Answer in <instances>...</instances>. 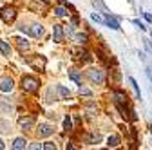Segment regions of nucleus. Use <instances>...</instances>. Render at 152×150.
Here are the masks:
<instances>
[{"label":"nucleus","instance_id":"f257e3e1","mask_svg":"<svg viewBox=\"0 0 152 150\" xmlns=\"http://www.w3.org/2000/svg\"><path fill=\"white\" fill-rule=\"evenodd\" d=\"M22 89L26 92L34 94V92H38V89H40V82H38L34 76H24L22 78Z\"/></svg>","mask_w":152,"mask_h":150},{"label":"nucleus","instance_id":"f03ea898","mask_svg":"<svg viewBox=\"0 0 152 150\" xmlns=\"http://www.w3.org/2000/svg\"><path fill=\"white\" fill-rule=\"evenodd\" d=\"M87 76H89V80L94 82V83H103V82H105V74H103V71H100V69H89V71H87Z\"/></svg>","mask_w":152,"mask_h":150},{"label":"nucleus","instance_id":"7ed1b4c3","mask_svg":"<svg viewBox=\"0 0 152 150\" xmlns=\"http://www.w3.org/2000/svg\"><path fill=\"white\" fill-rule=\"evenodd\" d=\"M72 56L76 62H82V63H87L92 60V56L85 51V49H72Z\"/></svg>","mask_w":152,"mask_h":150},{"label":"nucleus","instance_id":"20e7f679","mask_svg":"<svg viewBox=\"0 0 152 150\" xmlns=\"http://www.w3.org/2000/svg\"><path fill=\"white\" fill-rule=\"evenodd\" d=\"M0 16H2V20L6 22V24H9V22H13L15 18H16V9L15 7H2L0 9Z\"/></svg>","mask_w":152,"mask_h":150},{"label":"nucleus","instance_id":"39448f33","mask_svg":"<svg viewBox=\"0 0 152 150\" xmlns=\"http://www.w3.org/2000/svg\"><path fill=\"white\" fill-rule=\"evenodd\" d=\"M27 63L33 65L36 71H44L45 69V58H44V56H34V58H29Z\"/></svg>","mask_w":152,"mask_h":150},{"label":"nucleus","instance_id":"423d86ee","mask_svg":"<svg viewBox=\"0 0 152 150\" xmlns=\"http://www.w3.org/2000/svg\"><path fill=\"white\" fill-rule=\"evenodd\" d=\"M27 33H29L31 36H34V38H40V36L45 34V29H44V25H40V24H34V25H31V27L27 29Z\"/></svg>","mask_w":152,"mask_h":150},{"label":"nucleus","instance_id":"0eeeda50","mask_svg":"<svg viewBox=\"0 0 152 150\" xmlns=\"http://www.w3.org/2000/svg\"><path fill=\"white\" fill-rule=\"evenodd\" d=\"M53 127L51 125H47V123H44V125H40V127H38V136H40V138H47V136H51L53 134Z\"/></svg>","mask_w":152,"mask_h":150},{"label":"nucleus","instance_id":"6e6552de","mask_svg":"<svg viewBox=\"0 0 152 150\" xmlns=\"http://www.w3.org/2000/svg\"><path fill=\"white\" fill-rule=\"evenodd\" d=\"M0 90L2 92H11L13 90V80L11 78H2L0 80Z\"/></svg>","mask_w":152,"mask_h":150},{"label":"nucleus","instance_id":"1a4fd4ad","mask_svg":"<svg viewBox=\"0 0 152 150\" xmlns=\"http://www.w3.org/2000/svg\"><path fill=\"white\" fill-rule=\"evenodd\" d=\"M114 100H116V105H118V107L127 105V94H125V92H121V90H116V92H114Z\"/></svg>","mask_w":152,"mask_h":150},{"label":"nucleus","instance_id":"9d476101","mask_svg":"<svg viewBox=\"0 0 152 150\" xmlns=\"http://www.w3.org/2000/svg\"><path fill=\"white\" fill-rule=\"evenodd\" d=\"M53 33H54V42H62L64 40V25H60V24H56L54 27H53Z\"/></svg>","mask_w":152,"mask_h":150},{"label":"nucleus","instance_id":"9b49d317","mask_svg":"<svg viewBox=\"0 0 152 150\" xmlns=\"http://www.w3.org/2000/svg\"><path fill=\"white\" fill-rule=\"evenodd\" d=\"M18 125H20L24 130H29L34 125V119L33 118H20V119H18Z\"/></svg>","mask_w":152,"mask_h":150},{"label":"nucleus","instance_id":"f8f14e48","mask_svg":"<svg viewBox=\"0 0 152 150\" xmlns=\"http://www.w3.org/2000/svg\"><path fill=\"white\" fill-rule=\"evenodd\" d=\"M105 25H109L110 29H116V31H118V29H121V27H120V22L116 20V18H112L110 15H109V16H105Z\"/></svg>","mask_w":152,"mask_h":150},{"label":"nucleus","instance_id":"ddd939ff","mask_svg":"<svg viewBox=\"0 0 152 150\" xmlns=\"http://www.w3.org/2000/svg\"><path fill=\"white\" fill-rule=\"evenodd\" d=\"M26 146H27V141H26L24 138H16L15 143H13V148H15V150H24Z\"/></svg>","mask_w":152,"mask_h":150},{"label":"nucleus","instance_id":"4468645a","mask_svg":"<svg viewBox=\"0 0 152 150\" xmlns=\"http://www.w3.org/2000/svg\"><path fill=\"white\" fill-rule=\"evenodd\" d=\"M74 40L78 42V44H82V45H85L89 42V36H87V33H76L74 34Z\"/></svg>","mask_w":152,"mask_h":150},{"label":"nucleus","instance_id":"2eb2a0df","mask_svg":"<svg viewBox=\"0 0 152 150\" xmlns=\"http://www.w3.org/2000/svg\"><path fill=\"white\" fill-rule=\"evenodd\" d=\"M15 42H16V47L20 49V51H27V49H29V42H27L26 38H16Z\"/></svg>","mask_w":152,"mask_h":150},{"label":"nucleus","instance_id":"dca6fc26","mask_svg":"<svg viewBox=\"0 0 152 150\" xmlns=\"http://www.w3.org/2000/svg\"><path fill=\"white\" fill-rule=\"evenodd\" d=\"M69 78H71L72 82H76L78 85H82V74H80L78 71H69Z\"/></svg>","mask_w":152,"mask_h":150},{"label":"nucleus","instance_id":"f3484780","mask_svg":"<svg viewBox=\"0 0 152 150\" xmlns=\"http://www.w3.org/2000/svg\"><path fill=\"white\" fill-rule=\"evenodd\" d=\"M120 145V136H109V139H107V146H110V148H114V146H118Z\"/></svg>","mask_w":152,"mask_h":150},{"label":"nucleus","instance_id":"a211bd4d","mask_svg":"<svg viewBox=\"0 0 152 150\" xmlns=\"http://www.w3.org/2000/svg\"><path fill=\"white\" fill-rule=\"evenodd\" d=\"M54 15H56V16H60V18H64V16H67V15H69V11H67V7H65V6H58V7L54 9Z\"/></svg>","mask_w":152,"mask_h":150},{"label":"nucleus","instance_id":"6ab92c4d","mask_svg":"<svg viewBox=\"0 0 152 150\" xmlns=\"http://www.w3.org/2000/svg\"><path fill=\"white\" fill-rule=\"evenodd\" d=\"M0 52H2L4 56H9V54H11V47H9V44L0 42Z\"/></svg>","mask_w":152,"mask_h":150},{"label":"nucleus","instance_id":"aec40b11","mask_svg":"<svg viewBox=\"0 0 152 150\" xmlns=\"http://www.w3.org/2000/svg\"><path fill=\"white\" fill-rule=\"evenodd\" d=\"M129 82H130L132 89H134V92H136V98H138V100H141V92H140V87H138L136 80H134V78H129Z\"/></svg>","mask_w":152,"mask_h":150},{"label":"nucleus","instance_id":"412c9836","mask_svg":"<svg viewBox=\"0 0 152 150\" xmlns=\"http://www.w3.org/2000/svg\"><path fill=\"white\" fill-rule=\"evenodd\" d=\"M64 128H65V130H72V119H71L69 114L64 118Z\"/></svg>","mask_w":152,"mask_h":150},{"label":"nucleus","instance_id":"4be33fe9","mask_svg":"<svg viewBox=\"0 0 152 150\" xmlns=\"http://www.w3.org/2000/svg\"><path fill=\"white\" fill-rule=\"evenodd\" d=\"M58 92H60V96H62V98H69V96H71L69 89H65V87H62V85H58Z\"/></svg>","mask_w":152,"mask_h":150},{"label":"nucleus","instance_id":"5701e85b","mask_svg":"<svg viewBox=\"0 0 152 150\" xmlns=\"http://www.w3.org/2000/svg\"><path fill=\"white\" fill-rule=\"evenodd\" d=\"M98 141H100V134H92V136L87 138V143H89V145H96Z\"/></svg>","mask_w":152,"mask_h":150},{"label":"nucleus","instance_id":"b1692460","mask_svg":"<svg viewBox=\"0 0 152 150\" xmlns=\"http://www.w3.org/2000/svg\"><path fill=\"white\" fill-rule=\"evenodd\" d=\"M91 18H92V20H96V22H100V24H105V18L102 15H98V13H92Z\"/></svg>","mask_w":152,"mask_h":150},{"label":"nucleus","instance_id":"393cba45","mask_svg":"<svg viewBox=\"0 0 152 150\" xmlns=\"http://www.w3.org/2000/svg\"><path fill=\"white\" fill-rule=\"evenodd\" d=\"M80 94L82 96H92V92H91V89H85V87L80 85Z\"/></svg>","mask_w":152,"mask_h":150},{"label":"nucleus","instance_id":"a878e982","mask_svg":"<svg viewBox=\"0 0 152 150\" xmlns=\"http://www.w3.org/2000/svg\"><path fill=\"white\" fill-rule=\"evenodd\" d=\"M42 148H44V150H54V148H56V145H54V143H51V141H47V143H44V145H42Z\"/></svg>","mask_w":152,"mask_h":150},{"label":"nucleus","instance_id":"bb28decb","mask_svg":"<svg viewBox=\"0 0 152 150\" xmlns=\"http://www.w3.org/2000/svg\"><path fill=\"white\" fill-rule=\"evenodd\" d=\"M31 148H33V150H38V148H42V145H40V143H34V145H31Z\"/></svg>","mask_w":152,"mask_h":150},{"label":"nucleus","instance_id":"cd10ccee","mask_svg":"<svg viewBox=\"0 0 152 150\" xmlns=\"http://www.w3.org/2000/svg\"><path fill=\"white\" fill-rule=\"evenodd\" d=\"M143 16H145V18H147V20H148V22H150V24H152V15H148V13H143Z\"/></svg>","mask_w":152,"mask_h":150},{"label":"nucleus","instance_id":"c85d7f7f","mask_svg":"<svg viewBox=\"0 0 152 150\" xmlns=\"http://www.w3.org/2000/svg\"><path fill=\"white\" fill-rule=\"evenodd\" d=\"M134 24H136V25H140V29H145V25H143L140 20H134Z\"/></svg>","mask_w":152,"mask_h":150},{"label":"nucleus","instance_id":"c756f323","mask_svg":"<svg viewBox=\"0 0 152 150\" xmlns=\"http://www.w3.org/2000/svg\"><path fill=\"white\" fill-rule=\"evenodd\" d=\"M2 148H6V145H4V141H2V139H0V150H2Z\"/></svg>","mask_w":152,"mask_h":150},{"label":"nucleus","instance_id":"7c9ffc66","mask_svg":"<svg viewBox=\"0 0 152 150\" xmlns=\"http://www.w3.org/2000/svg\"><path fill=\"white\" fill-rule=\"evenodd\" d=\"M147 74H148V78H150V80H152V71H150V69H148V71H147Z\"/></svg>","mask_w":152,"mask_h":150},{"label":"nucleus","instance_id":"2f4dec72","mask_svg":"<svg viewBox=\"0 0 152 150\" xmlns=\"http://www.w3.org/2000/svg\"><path fill=\"white\" fill-rule=\"evenodd\" d=\"M150 134H152V125H150Z\"/></svg>","mask_w":152,"mask_h":150},{"label":"nucleus","instance_id":"473e14b6","mask_svg":"<svg viewBox=\"0 0 152 150\" xmlns=\"http://www.w3.org/2000/svg\"><path fill=\"white\" fill-rule=\"evenodd\" d=\"M129 2H132V0H129Z\"/></svg>","mask_w":152,"mask_h":150}]
</instances>
